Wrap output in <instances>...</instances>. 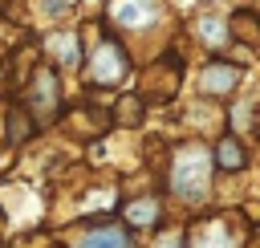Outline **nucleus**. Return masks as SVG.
I'll return each mask as SVG.
<instances>
[{
    "label": "nucleus",
    "mask_w": 260,
    "mask_h": 248,
    "mask_svg": "<svg viewBox=\"0 0 260 248\" xmlns=\"http://www.w3.org/2000/svg\"><path fill=\"white\" fill-rule=\"evenodd\" d=\"M211 183V154L203 146H179L171 159V191L179 199H203Z\"/></svg>",
    "instance_id": "f257e3e1"
},
{
    "label": "nucleus",
    "mask_w": 260,
    "mask_h": 248,
    "mask_svg": "<svg viewBox=\"0 0 260 248\" xmlns=\"http://www.w3.org/2000/svg\"><path fill=\"white\" fill-rule=\"evenodd\" d=\"M126 73H130V57H126V49H122L114 37H102L98 49L89 53V81L102 85V89H118V85L126 81Z\"/></svg>",
    "instance_id": "f03ea898"
},
{
    "label": "nucleus",
    "mask_w": 260,
    "mask_h": 248,
    "mask_svg": "<svg viewBox=\"0 0 260 248\" xmlns=\"http://www.w3.org/2000/svg\"><path fill=\"white\" fill-rule=\"evenodd\" d=\"M28 110L41 126H49L61 110V89H57V73L53 69H37L32 73V89H28Z\"/></svg>",
    "instance_id": "7ed1b4c3"
},
{
    "label": "nucleus",
    "mask_w": 260,
    "mask_h": 248,
    "mask_svg": "<svg viewBox=\"0 0 260 248\" xmlns=\"http://www.w3.org/2000/svg\"><path fill=\"white\" fill-rule=\"evenodd\" d=\"M45 49H49L53 65H61V69H73V65L81 61V41H77L73 28H69V33H53V37L45 41Z\"/></svg>",
    "instance_id": "20e7f679"
},
{
    "label": "nucleus",
    "mask_w": 260,
    "mask_h": 248,
    "mask_svg": "<svg viewBox=\"0 0 260 248\" xmlns=\"http://www.w3.org/2000/svg\"><path fill=\"white\" fill-rule=\"evenodd\" d=\"M195 37H199L211 53H219V49H228V41H232V24H228L223 16H199V20H195Z\"/></svg>",
    "instance_id": "39448f33"
},
{
    "label": "nucleus",
    "mask_w": 260,
    "mask_h": 248,
    "mask_svg": "<svg viewBox=\"0 0 260 248\" xmlns=\"http://www.w3.org/2000/svg\"><path fill=\"white\" fill-rule=\"evenodd\" d=\"M240 85V69H232V65H207L203 73H199V89L203 94H232Z\"/></svg>",
    "instance_id": "423d86ee"
},
{
    "label": "nucleus",
    "mask_w": 260,
    "mask_h": 248,
    "mask_svg": "<svg viewBox=\"0 0 260 248\" xmlns=\"http://www.w3.org/2000/svg\"><path fill=\"white\" fill-rule=\"evenodd\" d=\"M77 248H134V244H130V236L118 224H98V228H89L77 240Z\"/></svg>",
    "instance_id": "0eeeda50"
},
{
    "label": "nucleus",
    "mask_w": 260,
    "mask_h": 248,
    "mask_svg": "<svg viewBox=\"0 0 260 248\" xmlns=\"http://www.w3.org/2000/svg\"><path fill=\"white\" fill-rule=\"evenodd\" d=\"M228 244H232L228 220H207L191 232V248H228Z\"/></svg>",
    "instance_id": "6e6552de"
},
{
    "label": "nucleus",
    "mask_w": 260,
    "mask_h": 248,
    "mask_svg": "<svg viewBox=\"0 0 260 248\" xmlns=\"http://www.w3.org/2000/svg\"><path fill=\"white\" fill-rule=\"evenodd\" d=\"M215 163H219L223 171H240V167L248 163V150L240 146V138H236V134H223V138L215 142Z\"/></svg>",
    "instance_id": "1a4fd4ad"
},
{
    "label": "nucleus",
    "mask_w": 260,
    "mask_h": 248,
    "mask_svg": "<svg viewBox=\"0 0 260 248\" xmlns=\"http://www.w3.org/2000/svg\"><path fill=\"white\" fill-rule=\"evenodd\" d=\"M154 220H158V199H154V195L134 199V203L126 207V224H130V228H150Z\"/></svg>",
    "instance_id": "9d476101"
},
{
    "label": "nucleus",
    "mask_w": 260,
    "mask_h": 248,
    "mask_svg": "<svg viewBox=\"0 0 260 248\" xmlns=\"http://www.w3.org/2000/svg\"><path fill=\"white\" fill-rule=\"evenodd\" d=\"M110 16H122L118 24L122 28H142V24H150V20H142V16H158V8L154 4H118V8H110Z\"/></svg>",
    "instance_id": "9b49d317"
},
{
    "label": "nucleus",
    "mask_w": 260,
    "mask_h": 248,
    "mask_svg": "<svg viewBox=\"0 0 260 248\" xmlns=\"http://www.w3.org/2000/svg\"><path fill=\"white\" fill-rule=\"evenodd\" d=\"M138 114H142L138 102H126V106H122V118H126V122H138Z\"/></svg>",
    "instance_id": "f8f14e48"
}]
</instances>
